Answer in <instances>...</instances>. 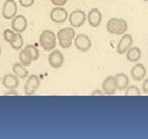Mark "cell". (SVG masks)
Here are the masks:
<instances>
[{
    "mask_svg": "<svg viewBox=\"0 0 148 139\" xmlns=\"http://www.w3.org/2000/svg\"><path fill=\"white\" fill-rule=\"evenodd\" d=\"M51 2L56 6H64L67 3V0H51Z\"/></svg>",
    "mask_w": 148,
    "mask_h": 139,
    "instance_id": "cell-25",
    "label": "cell"
},
{
    "mask_svg": "<svg viewBox=\"0 0 148 139\" xmlns=\"http://www.w3.org/2000/svg\"><path fill=\"white\" fill-rule=\"evenodd\" d=\"M74 45L78 51L88 52L92 47V40L86 34H78L74 38Z\"/></svg>",
    "mask_w": 148,
    "mask_h": 139,
    "instance_id": "cell-7",
    "label": "cell"
},
{
    "mask_svg": "<svg viewBox=\"0 0 148 139\" xmlns=\"http://www.w3.org/2000/svg\"><path fill=\"white\" fill-rule=\"evenodd\" d=\"M142 91L138 88L137 86H129L125 89V96L130 97V96H141Z\"/></svg>",
    "mask_w": 148,
    "mask_h": 139,
    "instance_id": "cell-21",
    "label": "cell"
},
{
    "mask_svg": "<svg viewBox=\"0 0 148 139\" xmlns=\"http://www.w3.org/2000/svg\"><path fill=\"white\" fill-rule=\"evenodd\" d=\"M39 44L44 51H53L57 45V34L51 30H43L39 36Z\"/></svg>",
    "mask_w": 148,
    "mask_h": 139,
    "instance_id": "cell-3",
    "label": "cell"
},
{
    "mask_svg": "<svg viewBox=\"0 0 148 139\" xmlns=\"http://www.w3.org/2000/svg\"><path fill=\"white\" fill-rule=\"evenodd\" d=\"M75 30L73 27L63 28L58 31L57 34V39H58L59 45L62 49H69L73 43V39L75 37Z\"/></svg>",
    "mask_w": 148,
    "mask_h": 139,
    "instance_id": "cell-2",
    "label": "cell"
},
{
    "mask_svg": "<svg viewBox=\"0 0 148 139\" xmlns=\"http://www.w3.org/2000/svg\"><path fill=\"white\" fill-rule=\"evenodd\" d=\"M114 79H115L117 90L119 91L125 90L130 86V78L125 73H117L116 75H114Z\"/></svg>",
    "mask_w": 148,
    "mask_h": 139,
    "instance_id": "cell-16",
    "label": "cell"
},
{
    "mask_svg": "<svg viewBox=\"0 0 148 139\" xmlns=\"http://www.w3.org/2000/svg\"><path fill=\"white\" fill-rule=\"evenodd\" d=\"M69 23L71 27L73 28H79L83 26V24L86 21V14L81 9H75L68 17Z\"/></svg>",
    "mask_w": 148,
    "mask_h": 139,
    "instance_id": "cell-4",
    "label": "cell"
},
{
    "mask_svg": "<svg viewBox=\"0 0 148 139\" xmlns=\"http://www.w3.org/2000/svg\"><path fill=\"white\" fill-rule=\"evenodd\" d=\"M18 59H20V62L22 63V64L24 65V66H30L31 65V63L33 62L32 60L30 59V57L28 56V54L26 53V51L25 50H22L21 52H20V55H18Z\"/></svg>",
    "mask_w": 148,
    "mask_h": 139,
    "instance_id": "cell-22",
    "label": "cell"
},
{
    "mask_svg": "<svg viewBox=\"0 0 148 139\" xmlns=\"http://www.w3.org/2000/svg\"><path fill=\"white\" fill-rule=\"evenodd\" d=\"M142 52L141 50L137 47V46H131L125 53V57H127V61L132 63H137L140 59H141Z\"/></svg>",
    "mask_w": 148,
    "mask_h": 139,
    "instance_id": "cell-17",
    "label": "cell"
},
{
    "mask_svg": "<svg viewBox=\"0 0 148 139\" xmlns=\"http://www.w3.org/2000/svg\"><path fill=\"white\" fill-rule=\"evenodd\" d=\"M86 19H88V22L90 24V26L94 28H97L100 26L102 22V14L98 8H92L90 10V12L86 16Z\"/></svg>",
    "mask_w": 148,
    "mask_h": 139,
    "instance_id": "cell-15",
    "label": "cell"
},
{
    "mask_svg": "<svg viewBox=\"0 0 148 139\" xmlns=\"http://www.w3.org/2000/svg\"><path fill=\"white\" fill-rule=\"evenodd\" d=\"M26 53L28 54V56L30 57V59L32 61H36L39 59V51L37 49L35 45H32V44H28V45L25 46Z\"/></svg>",
    "mask_w": 148,
    "mask_h": 139,
    "instance_id": "cell-20",
    "label": "cell"
},
{
    "mask_svg": "<svg viewBox=\"0 0 148 139\" xmlns=\"http://www.w3.org/2000/svg\"><path fill=\"white\" fill-rule=\"evenodd\" d=\"M28 27L27 18L23 14H16L12 19V29L16 33H23Z\"/></svg>",
    "mask_w": 148,
    "mask_h": 139,
    "instance_id": "cell-10",
    "label": "cell"
},
{
    "mask_svg": "<svg viewBox=\"0 0 148 139\" xmlns=\"http://www.w3.org/2000/svg\"><path fill=\"white\" fill-rule=\"evenodd\" d=\"M92 96H103L104 95V93H103V91H100V90H95L94 92L90 94Z\"/></svg>",
    "mask_w": 148,
    "mask_h": 139,
    "instance_id": "cell-28",
    "label": "cell"
},
{
    "mask_svg": "<svg viewBox=\"0 0 148 139\" xmlns=\"http://www.w3.org/2000/svg\"><path fill=\"white\" fill-rule=\"evenodd\" d=\"M147 45H148V41H147Z\"/></svg>",
    "mask_w": 148,
    "mask_h": 139,
    "instance_id": "cell-31",
    "label": "cell"
},
{
    "mask_svg": "<svg viewBox=\"0 0 148 139\" xmlns=\"http://www.w3.org/2000/svg\"><path fill=\"white\" fill-rule=\"evenodd\" d=\"M18 92H16L14 90H8V92H6L4 94V96H18Z\"/></svg>",
    "mask_w": 148,
    "mask_h": 139,
    "instance_id": "cell-27",
    "label": "cell"
},
{
    "mask_svg": "<svg viewBox=\"0 0 148 139\" xmlns=\"http://www.w3.org/2000/svg\"><path fill=\"white\" fill-rule=\"evenodd\" d=\"M40 87V78L37 75H29L24 87V93L27 96H32Z\"/></svg>",
    "mask_w": 148,
    "mask_h": 139,
    "instance_id": "cell-6",
    "label": "cell"
},
{
    "mask_svg": "<svg viewBox=\"0 0 148 139\" xmlns=\"http://www.w3.org/2000/svg\"><path fill=\"white\" fill-rule=\"evenodd\" d=\"M18 5L14 0H6L2 7V17L5 20H12L16 16Z\"/></svg>",
    "mask_w": 148,
    "mask_h": 139,
    "instance_id": "cell-9",
    "label": "cell"
},
{
    "mask_svg": "<svg viewBox=\"0 0 148 139\" xmlns=\"http://www.w3.org/2000/svg\"><path fill=\"white\" fill-rule=\"evenodd\" d=\"M65 62V57L64 54L61 51L58 50H53V51L49 53V64L51 67L56 68V69H59L64 65Z\"/></svg>",
    "mask_w": 148,
    "mask_h": 139,
    "instance_id": "cell-8",
    "label": "cell"
},
{
    "mask_svg": "<svg viewBox=\"0 0 148 139\" xmlns=\"http://www.w3.org/2000/svg\"><path fill=\"white\" fill-rule=\"evenodd\" d=\"M109 1H113V0H109Z\"/></svg>",
    "mask_w": 148,
    "mask_h": 139,
    "instance_id": "cell-30",
    "label": "cell"
},
{
    "mask_svg": "<svg viewBox=\"0 0 148 139\" xmlns=\"http://www.w3.org/2000/svg\"><path fill=\"white\" fill-rule=\"evenodd\" d=\"M141 91L145 94V95H148V78L144 79L143 83H142Z\"/></svg>",
    "mask_w": 148,
    "mask_h": 139,
    "instance_id": "cell-26",
    "label": "cell"
},
{
    "mask_svg": "<svg viewBox=\"0 0 148 139\" xmlns=\"http://www.w3.org/2000/svg\"><path fill=\"white\" fill-rule=\"evenodd\" d=\"M146 74H147V70H146V67L142 63H137L131 69V76H132L133 81H143L145 78Z\"/></svg>",
    "mask_w": 148,
    "mask_h": 139,
    "instance_id": "cell-13",
    "label": "cell"
},
{
    "mask_svg": "<svg viewBox=\"0 0 148 139\" xmlns=\"http://www.w3.org/2000/svg\"><path fill=\"white\" fill-rule=\"evenodd\" d=\"M9 44L12 46V49H14V51H21L24 45V39L21 33L16 32V36L14 37V39L12 40V42Z\"/></svg>",
    "mask_w": 148,
    "mask_h": 139,
    "instance_id": "cell-19",
    "label": "cell"
},
{
    "mask_svg": "<svg viewBox=\"0 0 148 139\" xmlns=\"http://www.w3.org/2000/svg\"><path fill=\"white\" fill-rule=\"evenodd\" d=\"M12 72H14V75H16L18 78H21V79L28 78V76H29V71H28V69L26 68V66H24L21 62L14 63V64L12 65Z\"/></svg>",
    "mask_w": 148,
    "mask_h": 139,
    "instance_id": "cell-18",
    "label": "cell"
},
{
    "mask_svg": "<svg viewBox=\"0 0 148 139\" xmlns=\"http://www.w3.org/2000/svg\"><path fill=\"white\" fill-rule=\"evenodd\" d=\"M133 44V37L131 34H123L121 38L119 39L117 44V47H116V52L119 55H123V54L127 53V50L132 46Z\"/></svg>",
    "mask_w": 148,
    "mask_h": 139,
    "instance_id": "cell-12",
    "label": "cell"
},
{
    "mask_svg": "<svg viewBox=\"0 0 148 139\" xmlns=\"http://www.w3.org/2000/svg\"><path fill=\"white\" fill-rule=\"evenodd\" d=\"M2 86L7 90H16L20 86L18 77L14 74H5L2 78Z\"/></svg>",
    "mask_w": 148,
    "mask_h": 139,
    "instance_id": "cell-14",
    "label": "cell"
},
{
    "mask_svg": "<svg viewBox=\"0 0 148 139\" xmlns=\"http://www.w3.org/2000/svg\"><path fill=\"white\" fill-rule=\"evenodd\" d=\"M35 0H20V4L23 7H31L34 4Z\"/></svg>",
    "mask_w": 148,
    "mask_h": 139,
    "instance_id": "cell-24",
    "label": "cell"
},
{
    "mask_svg": "<svg viewBox=\"0 0 148 139\" xmlns=\"http://www.w3.org/2000/svg\"><path fill=\"white\" fill-rule=\"evenodd\" d=\"M0 56H1V46H0Z\"/></svg>",
    "mask_w": 148,
    "mask_h": 139,
    "instance_id": "cell-29",
    "label": "cell"
},
{
    "mask_svg": "<svg viewBox=\"0 0 148 139\" xmlns=\"http://www.w3.org/2000/svg\"><path fill=\"white\" fill-rule=\"evenodd\" d=\"M14 36H16V32H14L12 29H5V30L3 31V38H4L5 41L8 42V43L12 42V40L14 39Z\"/></svg>",
    "mask_w": 148,
    "mask_h": 139,
    "instance_id": "cell-23",
    "label": "cell"
},
{
    "mask_svg": "<svg viewBox=\"0 0 148 139\" xmlns=\"http://www.w3.org/2000/svg\"><path fill=\"white\" fill-rule=\"evenodd\" d=\"M106 29L110 34L123 35L127 31V22L120 18H111L107 22Z\"/></svg>",
    "mask_w": 148,
    "mask_h": 139,
    "instance_id": "cell-1",
    "label": "cell"
},
{
    "mask_svg": "<svg viewBox=\"0 0 148 139\" xmlns=\"http://www.w3.org/2000/svg\"><path fill=\"white\" fill-rule=\"evenodd\" d=\"M68 14L67 10L63 6H56L49 12V18L51 20L56 24H62L68 20Z\"/></svg>",
    "mask_w": 148,
    "mask_h": 139,
    "instance_id": "cell-5",
    "label": "cell"
},
{
    "mask_svg": "<svg viewBox=\"0 0 148 139\" xmlns=\"http://www.w3.org/2000/svg\"><path fill=\"white\" fill-rule=\"evenodd\" d=\"M102 91L104 93V95L107 96H111L115 94L116 91H117V87H116L114 76L109 75L103 81V83H102Z\"/></svg>",
    "mask_w": 148,
    "mask_h": 139,
    "instance_id": "cell-11",
    "label": "cell"
}]
</instances>
